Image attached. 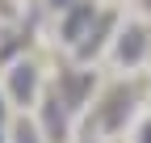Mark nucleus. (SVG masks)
<instances>
[{
	"label": "nucleus",
	"mask_w": 151,
	"mask_h": 143,
	"mask_svg": "<svg viewBox=\"0 0 151 143\" xmlns=\"http://www.w3.org/2000/svg\"><path fill=\"white\" fill-rule=\"evenodd\" d=\"M143 143H151V122H147V135H143Z\"/></svg>",
	"instance_id": "6"
},
{
	"label": "nucleus",
	"mask_w": 151,
	"mask_h": 143,
	"mask_svg": "<svg viewBox=\"0 0 151 143\" xmlns=\"http://www.w3.org/2000/svg\"><path fill=\"white\" fill-rule=\"evenodd\" d=\"M13 93H17V97H29V93H34V72H29V67H17V72H13Z\"/></svg>",
	"instance_id": "1"
},
{
	"label": "nucleus",
	"mask_w": 151,
	"mask_h": 143,
	"mask_svg": "<svg viewBox=\"0 0 151 143\" xmlns=\"http://www.w3.org/2000/svg\"><path fill=\"white\" fill-rule=\"evenodd\" d=\"M92 17V9H76L71 13V21H67V38H80V25Z\"/></svg>",
	"instance_id": "3"
},
{
	"label": "nucleus",
	"mask_w": 151,
	"mask_h": 143,
	"mask_svg": "<svg viewBox=\"0 0 151 143\" xmlns=\"http://www.w3.org/2000/svg\"><path fill=\"white\" fill-rule=\"evenodd\" d=\"M139 38H143V34H134V30L126 34V42H122V59H139V55H143V42H139Z\"/></svg>",
	"instance_id": "2"
},
{
	"label": "nucleus",
	"mask_w": 151,
	"mask_h": 143,
	"mask_svg": "<svg viewBox=\"0 0 151 143\" xmlns=\"http://www.w3.org/2000/svg\"><path fill=\"white\" fill-rule=\"evenodd\" d=\"M17 143H38V139H34V131L25 126V122H21V131H17Z\"/></svg>",
	"instance_id": "5"
},
{
	"label": "nucleus",
	"mask_w": 151,
	"mask_h": 143,
	"mask_svg": "<svg viewBox=\"0 0 151 143\" xmlns=\"http://www.w3.org/2000/svg\"><path fill=\"white\" fill-rule=\"evenodd\" d=\"M46 122H50V131H63V118H59V110H55V105L46 110Z\"/></svg>",
	"instance_id": "4"
}]
</instances>
